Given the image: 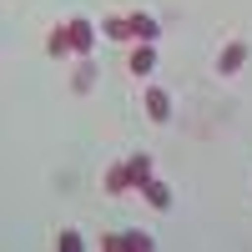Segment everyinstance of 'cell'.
Instances as JSON below:
<instances>
[{"label": "cell", "instance_id": "7a4b0ae2", "mask_svg": "<svg viewBox=\"0 0 252 252\" xmlns=\"http://www.w3.org/2000/svg\"><path fill=\"white\" fill-rule=\"evenodd\" d=\"M242 66H247V40H227L217 56V76H237Z\"/></svg>", "mask_w": 252, "mask_h": 252}, {"label": "cell", "instance_id": "3957f363", "mask_svg": "<svg viewBox=\"0 0 252 252\" xmlns=\"http://www.w3.org/2000/svg\"><path fill=\"white\" fill-rule=\"evenodd\" d=\"M146 116H152L157 126H166V121H172V96H166L161 86H146Z\"/></svg>", "mask_w": 252, "mask_h": 252}, {"label": "cell", "instance_id": "ba28073f", "mask_svg": "<svg viewBox=\"0 0 252 252\" xmlns=\"http://www.w3.org/2000/svg\"><path fill=\"white\" fill-rule=\"evenodd\" d=\"M106 192H116V197H121V192H136V187H131V177H126V161L106 172Z\"/></svg>", "mask_w": 252, "mask_h": 252}, {"label": "cell", "instance_id": "4fadbf2b", "mask_svg": "<svg viewBox=\"0 0 252 252\" xmlns=\"http://www.w3.org/2000/svg\"><path fill=\"white\" fill-rule=\"evenodd\" d=\"M91 76H96V66H91V61H81V71H76V91H91Z\"/></svg>", "mask_w": 252, "mask_h": 252}, {"label": "cell", "instance_id": "8fae6325", "mask_svg": "<svg viewBox=\"0 0 252 252\" xmlns=\"http://www.w3.org/2000/svg\"><path fill=\"white\" fill-rule=\"evenodd\" d=\"M157 242L146 237V232H121V252H152Z\"/></svg>", "mask_w": 252, "mask_h": 252}, {"label": "cell", "instance_id": "8992f818", "mask_svg": "<svg viewBox=\"0 0 252 252\" xmlns=\"http://www.w3.org/2000/svg\"><path fill=\"white\" fill-rule=\"evenodd\" d=\"M141 197H146V207H157V212H166V207H172V187L152 177V182L141 187Z\"/></svg>", "mask_w": 252, "mask_h": 252}, {"label": "cell", "instance_id": "6da1fadb", "mask_svg": "<svg viewBox=\"0 0 252 252\" xmlns=\"http://www.w3.org/2000/svg\"><path fill=\"white\" fill-rule=\"evenodd\" d=\"M66 31H71V51L76 56H91V46H96V26L86 15H76V20H66Z\"/></svg>", "mask_w": 252, "mask_h": 252}, {"label": "cell", "instance_id": "9c48e42d", "mask_svg": "<svg viewBox=\"0 0 252 252\" xmlns=\"http://www.w3.org/2000/svg\"><path fill=\"white\" fill-rule=\"evenodd\" d=\"M46 51H51V56H71V31H66V26H56L51 40H46Z\"/></svg>", "mask_w": 252, "mask_h": 252}, {"label": "cell", "instance_id": "7c38bea8", "mask_svg": "<svg viewBox=\"0 0 252 252\" xmlns=\"http://www.w3.org/2000/svg\"><path fill=\"white\" fill-rule=\"evenodd\" d=\"M56 247H66V252H81V247H86V237H81V232H61V237H56Z\"/></svg>", "mask_w": 252, "mask_h": 252}, {"label": "cell", "instance_id": "30bf717a", "mask_svg": "<svg viewBox=\"0 0 252 252\" xmlns=\"http://www.w3.org/2000/svg\"><path fill=\"white\" fill-rule=\"evenodd\" d=\"M131 35H136V40H157V20L136 10V15H131Z\"/></svg>", "mask_w": 252, "mask_h": 252}, {"label": "cell", "instance_id": "277c9868", "mask_svg": "<svg viewBox=\"0 0 252 252\" xmlns=\"http://www.w3.org/2000/svg\"><path fill=\"white\" fill-rule=\"evenodd\" d=\"M126 66H131V76H152V71H157V51H152V40H136V51H131V61H126Z\"/></svg>", "mask_w": 252, "mask_h": 252}, {"label": "cell", "instance_id": "5b68a950", "mask_svg": "<svg viewBox=\"0 0 252 252\" xmlns=\"http://www.w3.org/2000/svg\"><path fill=\"white\" fill-rule=\"evenodd\" d=\"M126 177H131V187L141 192V187L152 182V157H146V152H136V157H126Z\"/></svg>", "mask_w": 252, "mask_h": 252}, {"label": "cell", "instance_id": "52a82bcc", "mask_svg": "<svg viewBox=\"0 0 252 252\" xmlns=\"http://www.w3.org/2000/svg\"><path fill=\"white\" fill-rule=\"evenodd\" d=\"M101 35H106V40H136L131 35V15H106V20H101Z\"/></svg>", "mask_w": 252, "mask_h": 252}]
</instances>
